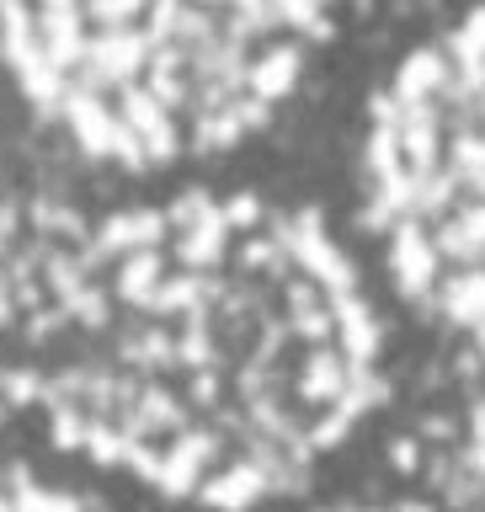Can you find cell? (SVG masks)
Listing matches in <instances>:
<instances>
[{"instance_id": "4", "label": "cell", "mask_w": 485, "mask_h": 512, "mask_svg": "<svg viewBox=\"0 0 485 512\" xmlns=\"http://www.w3.org/2000/svg\"><path fill=\"white\" fill-rule=\"evenodd\" d=\"M0 512H112V507L96 502L91 491L54 486V480L32 475L27 464H6L0 470Z\"/></svg>"}, {"instance_id": "2", "label": "cell", "mask_w": 485, "mask_h": 512, "mask_svg": "<svg viewBox=\"0 0 485 512\" xmlns=\"http://www.w3.org/2000/svg\"><path fill=\"white\" fill-rule=\"evenodd\" d=\"M331 0H0V70L80 160L160 171L278 118Z\"/></svg>"}, {"instance_id": "1", "label": "cell", "mask_w": 485, "mask_h": 512, "mask_svg": "<svg viewBox=\"0 0 485 512\" xmlns=\"http://www.w3.org/2000/svg\"><path fill=\"white\" fill-rule=\"evenodd\" d=\"M384 320L326 224L262 192L59 208L0 272V406L166 502L251 512L384 406Z\"/></svg>"}, {"instance_id": "3", "label": "cell", "mask_w": 485, "mask_h": 512, "mask_svg": "<svg viewBox=\"0 0 485 512\" xmlns=\"http://www.w3.org/2000/svg\"><path fill=\"white\" fill-rule=\"evenodd\" d=\"M363 219L395 294L485 363V6L411 48L368 102Z\"/></svg>"}, {"instance_id": "5", "label": "cell", "mask_w": 485, "mask_h": 512, "mask_svg": "<svg viewBox=\"0 0 485 512\" xmlns=\"http://www.w3.org/2000/svg\"><path fill=\"white\" fill-rule=\"evenodd\" d=\"M336 512H432L422 502H395V507H336Z\"/></svg>"}]
</instances>
